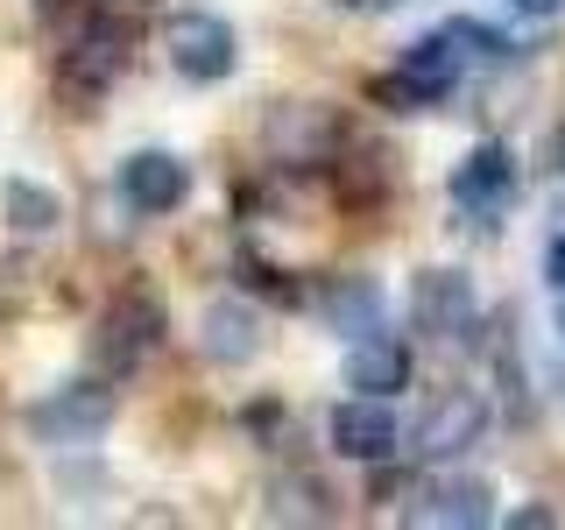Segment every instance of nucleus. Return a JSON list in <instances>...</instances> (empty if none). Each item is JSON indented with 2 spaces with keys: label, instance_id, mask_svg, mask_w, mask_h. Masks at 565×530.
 <instances>
[{
  "label": "nucleus",
  "instance_id": "1",
  "mask_svg": "<svg viewBox=\"0 0 565 530\" xmlns=\"http://www.w3.org/2000/svg\"><path fill=\"white\" fill-rule=\"evenodd\" d=\"M163 57H170V71H184L191 85H220L226 71L241 64V43H234V29H226L220 14L177 8L163 22Z\"/></svg>",
  "mask_w": 565,
  "mask_h": 530
},
{
  "label": "nucleus",
  "instance_id": "2",
  "mask_svg": "<svg viewBox=\"0 0 565 530\" xmlns=\"http://www.w3.org/2000/svg\"><path fill=\"white\" fill-rule=\"evenodd\" d=\"M516 191H523V177H516V156H509L502 141H481V149H467V163L452 170V205L467 212L473 226L509 220Z\"/></svg>",
  "mask_w": 565,
  "mask_h": 530
},
{
  "label": "nucleus",
  "instance_id": "3",
  "mask_svg": "<svg viewBox=\"0 0 565 530\" xmlns=\"http://www.w3.org/2000/svg\"><path fill=\"white\" fill-rule=\"evenodd\" d=\"M106 424H114V389L106 382H71L57 396L29 403V432L43 438V446H85V438H99Z\"/></svg>",
  "mask_w": 565,
  "mask_h": 530
},
{
  "label": "nucleus",
  "instance_id": "4",
  "mask_svg": "<svg viewBox=\"0 0 565 530\" xmlns=\"http://www.w3.org/2000/svg\"><path fill=\"white\" fill-rule=\"evenodd\" d=\"M411 318L424 340H473V326H481V297H473V283L459 269H424L411 283Z\"/></svg>",
  "mask_w": 565,
  "mask_h": 530
},
{
  "label": "nucleus",
  "instance_id": "5",
  "mask_svg": "<svg viewBox=\"0 0 565 530\" xmlns=\"http://www.w3.org/2000/svg\"><path fill=\"white\" fill-rule=\"evenodd\" d=\"M452 85H459V43H452L446 29H431V35H417V43L396 57V78L382 85V99L431 106V99H446Z\"/></svg>",
  "mask_w": 565,
  "mask_h": 530
},
{
  "label": "nucleus",
  "instance_id": "6",
  "mask_svg": "<svg viewBox=\"0 0 565 530\" xmlns=\"http://www.w3.org/2000/svg\"><path fill=\"white\" fill-rule=\"evenodd\" d=\"M332 453L340 459H361V467H375V459H388L403 446V424H396V411H388V396H353V403H340L332 411Z\"/></svg>",
  "mask_w": 565,
  "mask_h": 530
},
{
  "label": "nucleus",
  "instance_id": "7",
  "mask_svg": "<svg viewBox=\"0 0 565 530\" xmlns=\"http://www.w3.org/2000/svg\"><path fill=\"white\" fill-rule=\"evenodd\" d=\"M120 191H128L135 212H177L191 199V163L170 149H135L128 163H120Z\"/></svg>",
  "mask_w": 565,
  "mask_h": 530
},
{
  "label": "nucleus",
  "instance_id": "8",
  "mask_svg": "<svg viewBox=\"0 0 565 530\" xmlns=\"http://www.w3.org/2000/svg\"><path fill=\"white\" fill-rule=\"evenodd\" d=\"M481 424H488V411H481V396H467V389H452V396H438L431 411L417 417V432H411V453H424V459H459L481 438Z\"/></svg>",
  "mask_w": 565,
  "mask_h": 530
},
{
  "label": "nucleus",
  "instance_id": "9",
  "mask_svg": "<svg viewBox=\"0 0 565 530\" xmlns=\"http://www.w3.org/2000/svg\"><path fill=\"white\" fill-rule=\"evenodd\" d=\"M411 517L431 530H481V523H494V488L481 474H446V481H431L417 495Z\"/></svg>",
  "mask_w": 565,
  "mask_h": 530
},
{
  "label": "nucleus",
  "instance_id": "10",
  "mask_svg": "<svg viewBox=\"0 0 565 530\" xmlns=\"http://www.w3.org/2000/svg\"><path fill=\"white\" fill-rule=\"evenodd\" d=\"M347 382L361 389V396H396L403 382H411V347L396 340V332H361V340L347 347Z\"/></svg>",
  "mask_w": 565,
  "mask_h": 530
},
{
  "label": "nucleus",
  "instance_id": "11",
  "mask_svg": "<svg viewBox=\"0 0 565 530\" xmlns=\"http://www.w3.org/2000/svg\"><path fill=\"white\" fill-rule=\"evenodd\" d=\"M120 71H128V35L106 22L78 29V43L64 50V85H78V93H106Z\"/></svg>",
  "mask_w": 565,
  "mask_h": 530
},
{
  "label": "nucleus",
  "instance_id": "12",
  "mask_svg": "<svg viewBox=\"0 0 565 530\" xmlns=\"http://www.w3.org/2000/svg\"><path fill=\"white\" fill-rule=\"evenodd\" d=\"M199 340H205V353L212 361H226V368H241V361H255V311L247 305H234V297H226V305H205V326H199Z\"/></svg>",
  "mask_w": 565,
  "mask_h": 530
},
{
  "label": "nucleus",
  "instance_id": "13",
  "mask_svg": "<svg viewBox=\"0 0 565 530\" xmlns=\"http://www.w3.org/2000/svg\"><path fill=\"white\" fill-rule=\"evenodd\" d=\"M99 332H106L99 353H114V368H135L141 353H149V340H156V311L128 297V305H114V311H106V326H99Z\"/></svg>",
  "mask_w": 565,
  "mask_h": 530
},
{
  "label": "nucleus",
  "instance_id": "14",
  "mask_svg": "<svg viewBox=\"0 0 565 530\" xmlns=\"http://www.w3.org/2000/svg\"><path fill=\"white\" fill-rule=\"evenodd\" d=\"M326 326L332 332H375L382 326V290L375 283H340V290H326Z\"/></svg>",
  "mask_w": 565,
  "mask_h": 530
},
{
  "label": "nucleus",
  "instance_id": "15",
  "mask_svg": "<svg viewBox=\"0 0 565 530\" xmlns=\"http://www.w3.org/2000/svg\"><path fill=\"white\" fill-rule=\"evenodd\" d=\"M0 199H8L14 226H29V234H43V226L57 220V199H50V191H35V184H8V191H0Z\"/></svg>",
  "mask_w": 565,
  "mask_h": 530
},
{
  "label": "nucleus",
  "instance_id": "16",
  "mask_svg": "<svg viewBox=\"0 0 565 530\" xmlns=\"http://www.w3.org/2000/svg\"><path fill=\"white\" fill-rule=\"evenodd\" d=\"M446 35H452L459 50H473V57H509V35H494L488 22H473V14H452Z\"/></svg>",
  "mask_w": 565,
  "mask_h": 530
},
{
  "label": "nucleus",
  "instance_id": "17",
  "mask_svg": "<svg viewBox=\"0 0 565 530\" xmlns=\"http://www.w3.org/2000/svg\"><path fill=\"white\" fill-rule=\"evenodd\" d=\"M544 276H552V290H565V220L552 226V241H544Z\"/></svg>",
  "mask_w": 565,
  "mask_h": 530
},
{
  "label": "nucleus",
  "instance_id": "18",
  "mask_svg": "<svg viewBox=\"0 0 565 530\" xmlns=\"http://www.w3.org/2000/svg\"><path fill=\"white\" fill-rule=\"evenodd\" d=\"M332 8H353V14H396L403 0H332Z\"/></svg>",
  "mask_w": 565,
  "mask_h": 530
},
{
  "label": "nucleus",
  "instance_id": "19",
  "mask_svg": "<svg viewBox=\"0 0 565 530\" xmlns=\"http://www.w3.org/2000/svg\"><path fill=\"white\" fill-rule=\"evenodd\" d=\"M565 0H523V14H558Z\"/></svg>",
  "mask_w": 565,
  "mask_h": 530
},
{
  "label": "nucleus",
  "instance_id": "20",
  "mask_svg": "<svg viewBox=\"0 0 565 530\" xmlns=\"http://www.w3.org/2000/svg\"><path fill=\"white\" fill-rule=\"evenodd\" d=\"M552 170H558V177H565V128H558V135H552Z\"/></svg>",
  "mask_w": 565,
  "mask_h": 530
},
{
  "label": "nucleus",
  "instance_id": "21",
  "mask_svg": "<svg viewBox=\"0 0 565 530\" xmlns=\"http://www.w3.org/2000/svg\"><path fill=\"white\" fill-rule=\"evenodd\" d=\"M558 332H565V290H558Z\"/></svg>",
  "mask_w": 565,
  "mask_h": 530
}]
</instances>
